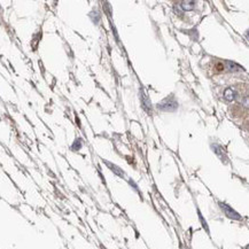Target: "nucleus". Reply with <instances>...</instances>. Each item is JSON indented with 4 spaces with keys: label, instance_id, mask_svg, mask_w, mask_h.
<instances>
[{
    "label": "nucleus",
    "instance_id": "2",
    "mask_svg": "<svg viewBox=\"0 0 249 249\" xmlns=\"http://www.w3.org/2000/svg\"><path fill=\"white\" fill-rule=\"evenodd\" d=\"M219 207H221L222 211L227 216L228 218H231V219H235V221H240L241 219V216H240V213H238L235 211L233 208L228 206L227 203H224V202H219Z\"/></svg>",
    "mask_w": 249,
    "mask_h": 249
},
{
    "label": "nucleus",
    "instance_id": "7",
    "mask_svg": "<svg viewBox=\"0 0 249 249\" xmlns=\"http://www.w3.org/2000/svg\"><path fill=\"white\" fill-rule=\"evenodd\" d=\"M211 147H212V149L215 150V153L217 154V155L219 157H221V159H223V156L225 155L223 148H222V147L219 146V145H217V144H216V145H215V144H212V146H211Z\"/></svg>",
    "mask_w": 249,
    "mask_h": 249
},
{
    "label": "nucleus",
    "instance_id": "5",
    "mask_svg": "<svg viewBox=\"0 0 249 249\" xmlns=\"http://www.w3.org/2000/svg\"><path fill=\"white\" fill-rule=\"evenodd\" d=\"M226 67L230 71L234 72V71H245V68H242L241 66H239L238 63H234L233 61H226L225 62Z\"/></svg>",
    "mask_w": 249,
    "mask_h": 249
},
{
    "label": "nucleus",
    "instance_id": "4",
    "mask_svg": "<svg viewBox=\"0 0 249 249\" xmlns=\"http://www.w3.org/2000/svg\"><path fill=\"white\" fill-rule=\"evenodd\" d=\"M140 96H141V103H142L144 109H145L147 113H150V110H152V103H150L149 99L147 98V95L144 92L140 93Z\"/></svg>",
    "mask_w": 249,
    "mask_h": 249
},
{
    "label": "nucleus",
    "instance_id": "1",
    "mask_svg": "<svg viewBox=\"0 0 249 249\" xmlns=\"http://www.w3.org/2000/svg\"><path fill=\"white\" fill-rule=\"evenodd\" d=\"M156 108L163 111H176L178 108V101L174 98L173 94H171V95L167 96L165 99L162 100L161 102L157 103Z\"/></svg>",
    "mask_w": 249,
    "mask_h": 249
},
{
    "label": "nucleus",
    "instance_id": "6",
    "mask_svg": "<svg viewBox=\"0 0 249 249\" xmlns=\"http://www.w3.org/2000/svg\"><path fill=\"white\" fill-rule=\"evenodd\" d=\"M224 96H225V99L227 100V101H232V100L234 99L235 93H234V91H233L232 89H226V90H225V92H224Z\"/></svg>",
    "mask_w": 249,
    "mask_h": 249
},
{
    "label": "nucleus",
    "instance_id": "8",
    "mask_svg": "<svg viewBox=\"0 0 249 249\" xmlns=\"http://www.w3.org/2000/svg\"><path fill=\"white\" fill-rule=\"evenodd\" d=\"M83 147V140L81 138L76 139L74 144H72V146H71V149L72 150H79L81 148Z\"/></svg>",
    "mask_w": 249,
    "mask_h": 249
},
{
    "label": "nucleus",
    "instance_id": "9",
    "mask_svg": "<svg viewBox=\"0 0 249 249\" xmlns=\"http://www.w3.org/2000/svg\"><path fill=\"white\" fill-rule=\"evenodd\" d=\"M193 5H195V2H193V1H184L180 7H182L184 11H191V9L194 8Z\"/></svg>",
    "mask_w": 249,
    "mask_h": 249
},
{
    "label": "nucleus",
    "instance_id": "3",
    "mask_svg": "<svg viewBox=\"0 0 249 249\" xmlns=\"http://www.w3.org/2000/svg\"><path fill=\"white\" fill-rule=\"evenodd\" d=\"M105 162V164H106L107 167L109 168L113 172H114L115 174H117V176H120V177H122V178H124L125 177V173H124V171L122 170L121 168L120 167H117V165H115V164H113V163H110L109 161H103Z\"/></svg>",
    "mask_w": 249,
    "mask_h": 249
}]
</instances>
